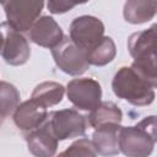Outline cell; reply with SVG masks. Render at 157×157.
<instances>
[{
    "label": "cell",
    "instance_id": "cell-1",
    "mask_svg": "<svg viewBox=\"0 0 157 157\" xmlns=\"http://www.w3.org/2000/svg\"><path fill=\"white\" fill-rule=\"evenodd\" d=\"M156 144V117L150 115L134 126H121L119 150L126 157H148Z\"/></svg>",
    "mask_w": 157,
    "mask_h": 157
},
{
    "label": "cell",
    "instance_id": "cell-2",
    "mask_svg": "<svg viewBox=\"0 0 157 157\" xmlns=\"http://www.w3.org/2000/svg\"><path fill=\"white\" fill-rule=\"evenodd\" d=\"M112 88L118 98L139 107L151 104L156 96V87L130 66H123L117 71L112 81Z\"/></svg>",
    "mask_w": 157,
    "mask_h": 157
},
{
    "label": "cell",
    "instance_id": "cell-3",
    "mask_svg": "<svg viewBox=\"0 0 157 157\" xmlns=\"http://www.w3.org/2000/svg\"><path fill=\"white\" fill-rule=\"evenodd\" d=\"M1 5L5 10L6 23L12 29L21 33L32 28L34 22L39 18L44 2L33 0H18L4 1Z\"/></svg>",
    "mask_w": 157,
    "mask_h": 157
},
{
    "label": "cell",
    "instance_id": "cell-4",
    "mask_svg": "<svg viewBox=\"0 0 157 157\" xmlns=\"http://www.w3.org/2000/svg\"><path fill=\"white\" fill-rule=\"evenodd\" d=\"M49 128L58 141L82 136L86 131L87 120L76 109H61L49 113Z\"/></svg>",
    "mask_w": 157,
    "mask_h": 157
},
{
    "label": "cell",
    "instance_id": "cell-5",
    "mask_svg": "<svg viewBox=\"0 0 157 157\" xmlns=\"http://www.w3.org/2000/svg\"><path fill=\"white\" fill-rule=\"evenodd\" d=\"M69 33L74 44L87 53L104 37V25L94 16L83 15L72 20Z\"/></svg>",
    "mask_w": 157,
    "mask_h": 157
},
{
    "label": "cell",
    "instance_id": "cell-6",
    "mask_svg": "<svg viewBox=\"0 0 157 157\" xmlns=\"http://www.w3.org/2000/svg\"><path fill=\"white\" fill-rule=\"evenodd\" d=\"M66 94L75 108L92 112L101 103L102 88L98 81L91 77L74 78L66 86Z\"/></svg>",
    "mask_w": 157,
    "mask_h": 157
},
{
    "label": "cell",
    "instance_id": "cell-7",
    "mask_svg": "<svg viewBox=\"0 0 157 157\" xmlns=\"http://www.w3.org/2000/svg\"><path fill=\"white\" fill-rule=\"evenodd\" d=\"M52 55L58 67L67 75H82L90 66L86 53L76 47L74 42L65 36L63 40L52 49Z\"/></svg>",
    "mask_w": 157,
    "mask_h": 157
},
{
    "label": "cell",
    "instance_id": "cell-8",
    "mask_svg": "<svg viewBox=\"0 0 157 157\" xmlns=\"http://www.w3.org/2000/svg\"><path fill=\"white\" fill-rule=\"evenodd\" d=\"M1 27L4 32L1 56L7 64L13 66L26 64L31 55V48L27 39L20 32L12 29L6 22H2Z\"/></svg>",
    "mask_w": 157,
    "mask_h": 157
},
{
    "label": "cell",
    "instance_id": "cell-9",
    "mask_svg": "<svg viewBox=\"0 0 157 157\" xmlns=\"http://www.w3.org/2000/svg\"><path fill=\"white\" fill-rule=\"evenodd\" d=\"M48 109L33 99H28L17 105L13 112V123L15 125L25 131H32L39 128L48 119Z\"/></svg>",
    "mask_w": 157,
    "mask_h": 157
},
{
    "label": "cell",
    "instance_id": "cell-10",
    "mask_svg": "<svg viewBox=\"0 0 157 157\" xmlns=\"http://www.w3.org/2000/svg\"><path fill=\"white\" fill-rule=\"evenodd\" d=\"M29 38L37 45L53 49L63 40L64 33L53 17L42 16L29 29Z\"/></svg>",
    "mask_w": 157,
    "mask_h": 157
},
{
    "label": "cell",
    "instance_id": "cell-11",
    "mask_svg": "<svg viewBox=\"0 0 157 157\" xmlns=\"http://www.w3.org/2000/svg\"><path fill=\"white\" fill-rule=\"evenodd\" d=\"M28 151L34 157H54L58 148V140L53 135L48 120L39 128L26 132L25 135Z\"/></svg>",
    "mask_w": 157,
    "mask_h": 157
},
{
    "label": "cell",
    "instance_id": "cell-12",
    "mask_svg": "<svg viewBox=\"0 0 157 157\" xmlns=\"http://www.w3.org/2000/svg\"><path fill=\"white\" fill-rule=\"evenodd\" d=\"M128 49L134 60L156 59V25L132 33L128 39Z\"/></svg>",
    "mask_w": 157,
    "mask_h": 157
},
{
    "label": "cell",
    "instance_id": "cell-13",
    "mask_svg": "<svg viewBox=\"0 0 157 157\" xmlns=\"http://www.w3.org/2000/svg\"><path fill=\"white\" fill-rule=\"evenodd\" d=\"M120 124H105L96 128L93 132L92 145L101 156H114L119 150V131Z\"/></svg>",
    "mask_w": 157,
    "mask_h": 157
},
{
    "label": "cell",
    "instance_id": "cell-14",
    "mask_svg": "<svg viewBox=\"0 0 157 157\" xmlns=\"http://www.w3.org/2000/svg\"><path fill=\"white\" fill-rule=\"evenodd\" d=\"M156 10H157L156 1L130 0L124 4L123 15L126 22L132 25H140L152 20L156 15Z\"/></svg>",
    "mask_w": 157,
    "mask_h": 157
},
{
    "label": "cell",
    "instance_id": "cell-15",
    "mask_svg": "<svg viewBox=\"0 0 157 157\" xmlns=\"http://www.w3.org/2000/svg\"><path fill=\"white\" fill-rule=\"evenodd\" d=\"M65 88L63 85L54 81H45L37 85L31 94V99L38 102L47 109L52 105H56L63 101Z\"/></svg>",
    "mask_w": 157,
    "mask_h": 157
},
{
    "label": "cell",
    "instance_id": "cell-16",
    "mask_svg": "<svg viewBox=\"0 0 157 157\" xmlns=\"http://www.w3.org/2000/svg\"><path fill=\"white\" fill-rule=\"evenodd\" d=\"M123 119L121 110L113 102H101L88 115V124L92 128H98L105 124H120Z\"/></svg>",
    "mask_w": 157,
    "mask_h": 157
},
{
    "label": "cell",
    "instance_id": "cell-17",
    "mask_svg": "<svg viewBox=\"0 0 157 157\" xmlns=\"http://www.w3.org/2000/svg\"><path fill=\"white\" fill-rule=\"evenodd\" d=\"M117 54L115 43L110 37L104 36L93 48L86 53V58L90 65L104 66L110 63Z\"/></svg>",
    "mask_w": 157,
    "mask_h": 157
},
{
    "label": "cell",
    "instance_id": "cell-18",
    "mask_svg": "<svg viewBox=\"0 0 157 157\" xmlns=\"http://www.w3.org/2000/svg\"><path fill=\"white\" fill-rule=\"evenodd\" d=\"M18 104H20L18 90L13 85L6 81H0V118L4 119L13 114Z\"/></svg>",
    "mask_w": 157,
    "mask_h": 157
},
{
    "label": "cell",
    "instance_id": "cell-19",
    "mask_svg": "<svg viewBox=\"0 0 157 157\" xmlns=\"http://www.w3.org/2000/svg\"><path fill=\"white\" fill-rule=\"evenodd\" d=\"M56 157H97V152L88 139H78Z\"/></svg>",
    "mask_w": 157,
    "mask_h": 157
},
{
    "label": "cell",
    "instance_id": "cell-20",
    "mask_svg": "<svg viewBox=\"0 0 157 157\" xmlns=\"http://www.w3.org/2000/svg\"><path fill=\"white\" fill-rule=\"evenodd\" d=\"M47 6L52 13H64L74 9L76 6V2L64 1V0H49L47 2Z\"/></svg>",
    "mask_w": 157,
    "mask_h": 157
},
{
    "label": "cell",
    "instance_id": "cell-21",
    "mask_svg": "<svg viewBox=\"0 0 157 157\" xmlns=\"http://www.w3.org/2000/svg\"><path fill=\"white\" fill-rule=\"evenodd\" d=\"M2 45H4V32H2L1 23H0V54H1V50H2Z\"/></svg>",
    "mask_w": 157,
    "mask_h": 157
},
{
    "label": "cell",
    "instance_id": "cell-22",
    "mask_svg": "<svg viewBox=\"0 0 157 157\" xmlns=\"http://www.w3.org/2000/svg\"><path fill=\"white\" fill-rule=\"evenodd\" d=\"M1 124H2V119L0 118V126H1Z\"/></svg>",
    "mask_w": 157,
    "mask_h": 157
}]
</instances>
